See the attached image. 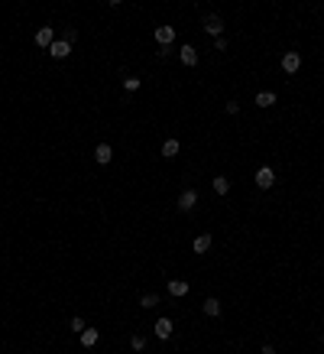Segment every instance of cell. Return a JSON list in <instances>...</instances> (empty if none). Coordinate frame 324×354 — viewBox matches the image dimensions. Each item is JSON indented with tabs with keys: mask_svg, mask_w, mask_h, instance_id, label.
Here are the masks:
<instances>
[{
	"mask_svg": "<svg viewBox=\"0 0 324 354\" xmlns=\"http://www.w3.org/2000/svg\"><path fill=\"white\" fill-rule=\"evenodd\" d=\"M201 26H204V33H208V36H214V39H221V33H224V16H217V13H208L204 20H201Z\"/></svg>",
	"mask_w": 324,
	"mask_h": 354,
	"instance_id": "obj_1",
	"label": "cell"
},
{
	"mask_svg": "<svg viewBox=\"0 0 324 354\" xmlns=\"http://www.w3.org/2000/svg\"><path fill=\"white\" fill-rule=\"evenodd\" d=\"M253 179H256V185L266 192V189H272V185H276V169H269V166H259Z\"/></svg>",
	"mask_w": 324,
	"mask_h": 354,
	"instance_id": "obj_2",
	"label": "cell"
},
{
	"mask_svg": "<svg viewBox=\"0 0 324 354\" xmlns=\"http://www.w3.org/2000/svg\"><path fill=\"white\" fill-rule=\"evenodd\" d=\"M153 331H156V338H172V331H175V325H172V319H165V315H162V319H156V325H153Z\"/></svg>",
	"mask_w": 324,
	"mask_h": 354,
	"instance_id": "obj_3",
	"label": "cell"
},
{
	"mask_svg": "<svg viewBox=\"0 0 324 354\" xmlns=\"http://www.w3.org/2000/svg\"><path fill=\"white\" fill-rule=\"evenodd\" d=\"M298 69H301V55L298 52H286L282 55V71H286V75H295Z\"/></svg>",
	"mask_w": 324,
	"mask_h": 354,
	"instance_id": "obj_4",
	"label": "cell"
},
{
	"mask_svg": "<svg viewBox=\"0 0 324 354\" xmlns=\"http://www.w3.org/2000/svg\"><path fill=\"white\" fill-rule=\"evenodd\" d=\"M153 36H156V42H159V46H172V42H175V30H172V26H165V23L156 26Z\"/></svg>",
	"mask_w": 324,
	"mask_h": 354,
	"instance_id": "obj_5",
	"label": "cell"
},
{
	"mask_svg": "<svg viewBox=\"0 0 324 354\" xmlns=\"http://www.w3.org/2000/svg\"><path fill=\"white\" fill-rule=\"evenodd\" d=\"M178 59H182V62H185L188 69H194V65H198V49H194V46H188V42H185V46L178 49Z\"/></svg>",
	"mask_w": 324,
	"mask_h": 354,
	"instance_id": "obj_6",
	"label": "cell"
},
{
	"mask_svg": "<svg viewBox=\"0 0 324 354\" xmlns=\"http://www.w3.org/2000/svg\"><path fill=\"white\" fill-rule=\"evenodd\" d=\"M194 205H198V192L194 189H185L182 195H178V208H182V212H192Z\"/></svg>",
	"mask_w": 324,
	"mask_h": 354,
	"instance_id": "obj_7",
	"label": "cell"
},
{
	"mask_svg": "<svg viewBox=\"0 0 324 354\" xmlns=\"http://www.w3.org/2000/svg\"><path fill=\"white\" fill-rule=\"evenodd\" d=\"M49 52H52V59H68V55H71V42L55 39L52 46H49Z\"/></svg>",
	"mask_w": 324,
	"mask_h": 354,
	"instance_id": "obj_8",
	"label": "cell"
},
{
	"mask_svg": "<svg viewBox=\"0 0 324 354\" xmlns=\"http://www.w3.org/2000/svg\"><path fill=\"white\" fill-rule=\"evenodd\" d=\"M94 159H97L100 166H107L110 159H114V146H110V143H97V150H94Z\"/></svg>",
	"mask_w": 324,
	"mask_h": 354,
	"instance_id": "obj_9",
	"label": "cell"
},
{
	"mask_svg": "<svg viewBox=\"0 0 324 354\" xmlns=\"http://www.w3.org/2000/svg\"><path fill=\"white\" fill-rule=\"evenodd\" d=\"M55 42V33L49 30V26H42V30H36V46H42V49H49Z\"/></svg>",
	"mask_w": 324,
	"mask_h": 354,
	"instance_id": "obj_10",
	"label": "cell"
},
{
	"mask_svg": "<svg viewBox=\"0 0 324 354\" xmlns=\"http://www.w3.org/2000/svg\"><path fill=\"white\" fill-rule=\"evenodd\" d=\"M211 244H214V241H211V234H198V237H194V244H192V250H194V253H208Z\"/></svg>",
	"mask_w": 324,
	"mask_h": 354,
	"instance_id": "obj_11",
	"label": "cell"
},
{
	"mask_svg": "<svg viewBox=\"0 0 324 354\" xmlns=\"http://www.w3.org/2000/svg\"><path fill=\"white\" fill-rule=\"evenodd\" d=\"M178 150H182V143L175 140V137H169V140L162 143V156L165 159H172V156H178Z\"/></svg>",
	"mask_w": 324,
	"mask_h": 354,
	"instance_id": "obj_12",
	"label": "cell"
},
{
	"mask_svg": "<svg viewBox=\"0 0 324 354\" xmlns=\"http://www.w3.org/2000/svg\"><path fill=\"white\" fill-rule=\"evenodd\" d=\"M169 292L175 299H182V296H188V283L185 280H169Z\"/></svg>",
	"mask_w": 324,
	"mask_h": 354,
	"instance_id": "obj_13",
	"label": "cell"
},
{
	"mask_svg": "<svg viewBox=\"0 0 324 354\" xmlns=\"http://www.w3.org/2000/svg\"><path fill=\"white\" fill-rule=\"evenodd\" d=\"M78 338H81V348H94L100 335H97V328H85L81 335H78Z\"/></svg>",
	"mask_w": 324,
	"mask_h": 354,
	"instance_id": "obj_14",
	"label": "cell"
},
{
	"mask_svg": "<svg viewBox=\"0 0 324 354\" xmlns=\"http://www.w3.org/2000/svg\"><path fill=\"white\" fill-rule=\"evenodd\" d=\"M214 192L217 195H227V192H230V179H227V176H214Z\"/></svg>",
	"mask_w": 324,
	"mask_h": 354,
	"instance_id": "obj_15",
	"label": "cell"
},
{
	"mask_svg": "<svg viewBox=\"0 0 324 354\" xmlns=\"http://www.w3.org/2000/svg\"><path fill=\"white\" fill-rule=\"evenodd\" d=\"M256 104H259V107H272V104H276V91H259V95H256Z\"/></svg>",
	"mask_w": 324,
	"mask_h": 354,
	"instance_id": "obj_16",
	"label": "cell"
},
{
	"mask_svg": "<svg viewBox=\"0 0 324 354\" xmlns=\"http://www.w3.org/2000/svg\"><path fill=\"white\" fill-rule=\"evenodd\" d=\"M201 309H204V315H211V319L221 315V302H217V299H204V306H201Z\"/></svg>",
	"mask_w": 324,
	"mask_h": 354,
	"instance_id": "obj_17",
	"label": "cell"
},
{
	"mask_svg": "<svg viewBox=\"0 0 324 354\" xmlns=\"http://www.w3.org/2000/svg\"><path fill=\"white\" fill-rule=\"evenodd\" d=\"M139 306H143V309H156V306H159V296H156V292H146V296L139 299Z\"/></svg>",
	"mask_w": 324,
	"mask_h": 354,
	"instance_id": "obj_18",
	"label": "cell"
},
{
	"mask_svg": "<svg viewBox=\"0 0 324 354\" xmlns=\"http://www.w3.org/2000/svg\"><path fill=\"white\" fill-rule=\"evenodd\" d=\"M130 348H133V351H143V348H146V335H133Z\"/></svg>",
	"mask_w": 324,
	"mask_h": 354,
	"instance_id": "obj_19",
	"label": "cell"
},
{
	"mask_svg": "<svg viewBox=\"0 0 324 354\" xmlns=\"http://www.w3.org/2000/svg\"><path fill=\"white\" fill-rule=\"evenodd\" d=\"M68 328L75 331V335H81V331H85L88 325H85V319H78V315H75V319H71V322H68Z\"/></svg>",
	"mask_w": 324,
	"mask_h": 354,
	"instance_id": "obj_20",
	"label": "cell"
},
{
	"mask_svg": "<svg viewBox=\"0 0 324 354\" xmlns=\"http://www.w3.org/2000/svg\"><path fill=\"white\" fill-rule=\"evenodd\" d=\"M124 88H127V91H139V78H127Z\"/></svg>",
	"mask_w": 324,
	"mask_h": 354,
	"instance_id": "obj_21",
	"label": "cell"
},
{
	"mask_svg": "<svg viewBox=\"0 0 324 354\" xmlns=\"http://www.w3.org/2000/svg\"><path fill=\"white\" fill-rule=\"evenodd\" d=\"M214 49H217V52H224V49H227V39H224V36H221V39H214Z\"/></svg>",
	"mask_w": 324,
	"mask_h": 354,
	"instance_id": "obj_22",
	"label": "cell"
},
{
	"mask_svg": "<svg viewBox=\"0 0 324 354\" xmlns=\"http://www.w3.org/2000/svg\"><path fill=\"white\" fill-rule=\"evenodd\" d=\"M262 354H276V348H272V345H262Z\"/></svg>",
	"mask_w": 324,
	"mask_h": 354,
	"instance_id": "obj_23",
	"label": "cell"
}]
</instances>
